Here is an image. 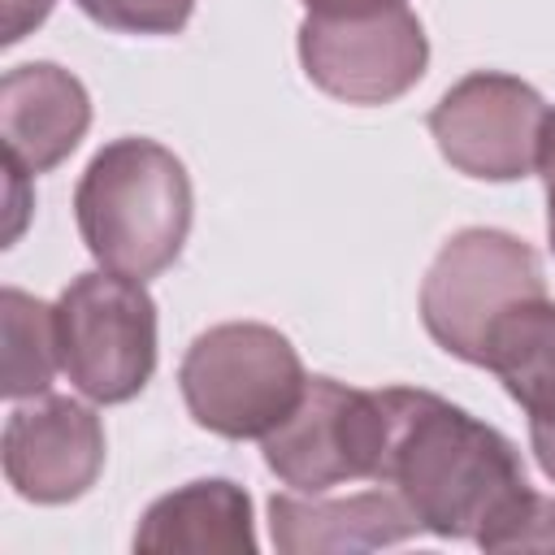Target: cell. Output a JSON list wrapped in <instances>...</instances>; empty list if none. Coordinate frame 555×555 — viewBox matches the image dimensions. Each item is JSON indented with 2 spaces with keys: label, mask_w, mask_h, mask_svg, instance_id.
Listing matches in <instances>:
<instances>
[{
  "label": "cell",
  "mask_w": 555,
  "mask_h": 555,
  "mask_svg": "<svg viewBox=\"0 0 555 555\" xmlns=\"http://www.w3.org/2000/svg\"><path fill=\"white\" fill-rule=\"evenodd\" d=\"M382 408L386 451L377 481L403 494L421 529L481 542L533 490L512 438L464 408L412 386H386Z\"/></svg>",
  "instance_id": "obj_1"
},
{
  "label": "cell",
  "mask_w": 555,
  "mask_h": 555,
  "mask_svg": "<svg viewBox=\"0 0 555 555\" xmlns=\"http://www.w3.org/2000/svg\"><path fill=\"white\" fill-rule=\"evenodd\" d=\"M191 208L186 165L143 134L104 143L74 191L78 234L95 264L139 282L165 273L182 256Z\"/></svg>",
  "instance_id": "obj_2"
},
{
  "label": "cell",
  "mask_w": 555,
  "mask_h": 555,
  "mask_svg": "<svg viewBox=\"0 0 555 555\" xmlns=\"http://www.w3.org/2000/svg\"><path fill=\"white\" fill-rule=\"evenodd\" d=\"M178 386L199 429L221 438H264L299 403L308 373L286 334L260 321H221L182 356Z\"/></svg>",
  "instance_id": "obj_3"
},
{
  "label": "cell",
  "mask_w": 555,
  "mask_h": 555,
  "mask_svg": "<svg viewBox=\"0 0 555 555\" xmlns=\"http://www.w3.org/2000/svg\"><path fill=\"white\" fill-rule=\"evenodd\" d=\"M538 295H546L538 251L507 230L468 225L438 247L421 282V321L442 351L464 364H486L494 321Z\"/></svg>",
  "instance_id": "obj_4"
},
{
  "label": "cell",
  "mask_w": 555,
  "mask_h": 555,
  "mask_svg": "<svg viewBox=\"0 0 555 555\" xmlns=\"http://www.w3.org/2000/svg\"><path fill=\"white\" fill-rule=\"evenodd\" d=\"M56 347L87 399L126 403L156 373V304L139 278L78 273L56 299Z\"/></svg>",
  "instance_id": "obj_5"
},
{
  "label": "cell",
  "mask_w": 555,
  "mask_h": 555,
  "mask_svg": "<svg viewBox=\"0 0 555 555\" xmlns=\"http://www.w3.org/2000/svg\"><path fill=\"white\" fill-rule=\"evenodd\" d=\"M260 451L278 481L304 494H325L343 481H377L386 451L382 390L308 377L291 416L260 438Z\"/></svg>",
  "instance_id": "obj_6"
},
{
  "label": "cell",
  "mask_w": 555,
  "mask_h": 555,
  "mask_svg": "<svg viewBox=\"0 0 555 555\" xmlns=\"http://www.w3.org/2000/svg\"><path fill=\"white\" fill-rule=\"evenodd\" d=\"M299 65L325 95L373 108L421 82L429 39L408 4L373 13H308L299 22Z\"/></svg>",
  "instance_id": "obj_7"
},
{
  "label": "cell",
  "mask_w": 555,
  "mask_h": 555,
  "mask_svg": "<svg viewBox=\"0 0 555 555\" xmlns=\"http://www.w3.org/2000/svg\"><path fill=\"white\" fill-rule=\"evenodd\" d=\"M546 104L542 95L499 69L460 78L429 113V134L451 169L481 182H516L538 165Z\"/></svg>",
  "instance_id": "obj_8"
},
{
  "label": "cell",
  "mask_w": 555,
  "mask_h": 555,
  "mask_svg": "<svg viewBox=\"0 0 555 555\" xmlns=\"http://www.w3.org/2000/svg\"><path fill=\"white\" fill-rule=\"evenodd\" d=\"M4 477L26 503H74L104 468V425L100 416L69 399L43 395L4 421Z\"/></svg>",
  "instance_id": "obj_9"
},
{
  "label": "cell",
  "mask_w": 555,
  "mask_h": 555,
  "mask_svg": "<svg viewBox=\"0 0 555 555\" xmlns=\"http://www.w3.org/2000/svg\"><path fill=\"white\" fill-rule=\"evenodd\" d=\"M91 126V95L87 87L52 65V61H26L13 65L0 82V139L4 160L22 173H48L56 169L87 134Z\"/></svg>",
  "instance_id": "obj_10"
},
{
  "label": "cell",
  "mask_w": 555,
  "mask_h": 555,
  "mask_svg": "<svg viewBox=\"0 0 555 555\" xmlns=\"http://www.w3.org/2000/svg\"><path fill=\"white\" fill-rule=\"evenodd\" d=\"M269 529L282 555H338V551H373L395 546L421 533L416 512L403 503L399 490H356L347 499L325 494H273L269 499Z\"/></svg>",
  "instance_id": "obj_11"
},
{
  "label": "cell",
  "mask_w": 555,
  "mask_h": 555,
  "mask_svg": "<svg viewBox=\"0 0 555 555\" xmlns=\"http://www.w3.org/2000/svg\"><path fill=\"white\" fill-rule=\"evenodd\" d=\"M134 551L139 555H256L251 499L243 486L225 477L169 490L143 512L134 529Z\"/></svg>",
  "instance_id": "obj_12"
},
{
  "label": "cell",
  "mask_w": 555,
  "mask_h": 555,
  "mask_svg": "<svg viewBox=\"0 0 555 555\" xmlns=\"http://www.w3.org/2000/svg\"><path fill=\"white\" fill-rule=\"evenodd\" d=\"M529 412V425H555V304L546 295L512 304L486 343V364Z\"/></svg>",
  "instance_id": "obj_13"
},
{
  "label": "cell",
  "mask_w": 555,
  "mask_h": 555,
  "mask_svg": "<svg viewBox=\"0 0 555 555\" xmlns=\"http://www.w3.org/2000/svg\"><path fill=\"white\" fill-rule=\"evenodd\" d=\"M0 325H4V399H43L56 369V304H43L17 286L0 291Z\"/></svg>",
  "instance_id": "obj_14"
},
{
  "label": "cell",
  "mask_w": 555,
  "mask_h": 555,
  "mask_svg": "<svg viewBox=\"0 0 555 555\" xmlns=\"http://www.w3.org/2000/svg\"><path fill=\"white\" fill-rule=\"evenodd\" d=\"M91 22L121 35H178L195 0H74Z\"/></svg>",
  "instance_id": "obj_15"
},
{
  "label": "cell",
  "mask_w": 555,
  "mask_h": 555,
  "mask_svg": "<svg viewBox=\"0 0 555 555\" xmlns=\"http://www.w3.org/2000/svg\"><path fill=\"white\" fill-rule=\"evenodd\" d=\"M486 551H555V499L529 490L512 516H503L490 533H481Z\"/></svg>",
  "instance_id": "obj_16"
},
{
  "label": "cell",
  "mask_w": 555,
  "mask_h": 555,
  "mask_svg": "<svg viewBox=\"0 0 555 555\" xmlns=\"http://www.w3.org/2000/svg\"><path fill=\"white\" fill-rule=\"evenodd\" d=\"M52 4L56 0H4V35H0V43L13 48L17 39H26L52 13Z\"/></svg>",
  "instance_id": "obj_17"
},
{
  "label": "cell",
  "mask_w": 555,
  "mask_h": 555,
  "mask_svg": "<svg viewBox=\"0 0 555 555\" xmlns=\"http://www.w3.org/2000/svg\"><path fill=\"white\" fill-rule=\"evenodd\" d=\"M533 169L546 182V238H551V251H555V108H546L542 139H538V165Z\"/></svg>",
  "instance_id": "obj_18"
},
{
  "label": "cell",
  "mask_w": 555,
  "mask_h": 555,
  "mask_svg": "<svg viewBox=\"0 0 555 555\" xmlns=\"http://www.w3.org/2000/svg\"><path fill=\"white\" fill-rule=\"evenodd\" d=\"M308 13H373V9H390L403 0H304Z\"/></svg>",
  "instance_id": "obj_19"
},
{
  "label": "cell",
  "mask_w": 555,
  "mask_h": 555,
  "mask_svg": "<svg viewBox=\"0 0 555 555\" xmlns=\"http://www.w3.org/2000/svg\"><path fill=\"white\" fill-rule=\"evenodd\" d=\"M529 442H533V455H538L542 473L555 481V425H529Z\"/></svg>",
  "instance_id": "obj_20"
}]
</instances>
